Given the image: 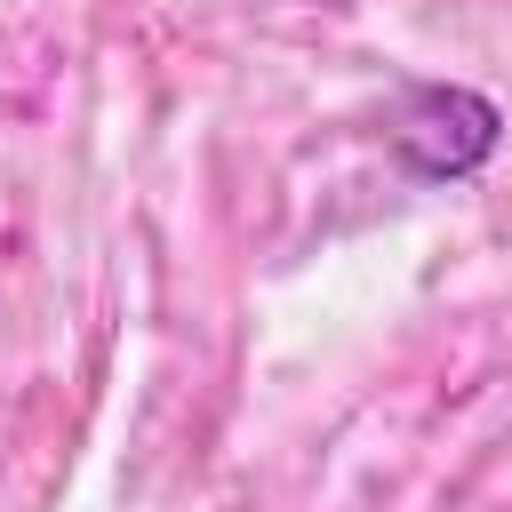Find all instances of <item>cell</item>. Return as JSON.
Here are the masks:
<instances>
[{
	"mask_svg": "<svg viewBox=\"0 0 512 512\" xmlns=\"http://www.w3.org/2000/svg\"><path fill=\"white\" fill-rule=\"evenodd\" d=\"M384 136L424 184H456V176L488 168V152L504 144V112H496V96H480L464 80H416L400 96V112L384 120Z\"/></svg>",
	"mask_w": 512,
	"mask_h": 512,
	"instance_id": "1",
	"label": "cell"
}]
</instances>
